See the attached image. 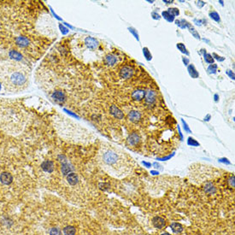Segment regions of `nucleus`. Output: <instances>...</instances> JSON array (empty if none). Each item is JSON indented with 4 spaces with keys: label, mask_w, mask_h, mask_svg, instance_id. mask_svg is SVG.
Wrapping results in <instances>:
<instances>
[{
    "label": "nucleus",
    "mask_w": 235,
    "mask_h": 235,
    "mask_svg": "<svg viewBox=\"0 0 235 235\" xmlns=\"http://www.w3.org/2000/svg\"><path fill=\"white\" fill-rule=\"evenodd\" d=\"M60 28H61V29H62V32H63L64 33H67V31H66L67 29H66V28H63V27H62V26H61Z\"/></svg>",
    "instance_id": "39"
},
{
    "label": "nucleus",
    "mask_w": 235,
    "mask_h": 235,
    "mask_svg": "<svg viewBox=\"0 0 235 235\" xmlns=\"http://www.w3.org/2000/svg\"><path fill=\"white\" fill-rule=\"evenodd\" d=\"M188 70H189V74L193 78H198L199 77V73L197 72L196 68H194L193 65H190L188 67Z\"/></svg>",
    "instance_id": "21"
},
{
    "label": "nucleus",
    "mask_w": 235,
    "mask_h": 235,
    "mask_svg": "<svg viewBox=\"0 0 235 235\" xmlns=\"http://www.w3.org/2000/svg\"><path fill=\"white\" fill-rule=\"evenodd\" d=\"M175 22H176V24L178 25L179 27H181V28H190V27H191V26H190V24L187 22V21H185V20H181V21H176Z\"/></svg>",
    "instance_id": "22"
},
{
    "label": "nucleus",
    "mask_w": 235,
    "mask_h": 235,
    "mask_svg": "<svg viewBox=\"0 0 235 235\" xmlns=\"http://www.w3.org/2000/svg\"><path fill=\"white\" fill-rule=\"evenodd\" d=\"M16 43L21 46H27L29 44V40L25 37H18L16 39Z\"/></svg>",
    "instance_id": "17"
},
{
    "label": "nucleus",
    "mask_w": 235,
    "mask_h": 235,
    "mask_svg": "<svg viewBox=\"0 0 235 235\" xmlns=\"http://www.w3.org/2000/svg\"><path fill=\"white\" fill-rule=\"evenodd\" d=\"M109 110H110V113L111 115H113L115 118L117 119H122L124 117V115L123 113L121 112V110L118 107H116L115 105H111V107L109 108Z\"/></svg>",
    "instance_id": "7"
},
{
    "label": "nucleus",
    "mask_w": 235,
    "mask_h": 235,
    "mask_svg": "<svg viewBox=\"0 0 235 235\" xmlns=\"http://www.w3.org/2000/svg\"><path fill=\"white\" fill-rule=\"evenodd\" d=\"M67 181L70 185H73V186L76 185L79 181L78 175H76V174H74V173H70L67 176Z\"/></svg>",
    "instance_id": "14"
},
{
    "label": "nucleus",
    "mask_w": 235,
    "mask_h": 235,
    "mask_svg": "<svg viewBox=\"0 0 235 235\" xmlns=\"http://www.w3.org/2000/svg\"><path fill=\"white\" fill-rule=\"evenodd\" d=\"M161 235H170V234H167V233H165V234H163Z\"/></svg>",
    "instance_id": "43"
},
{
    "label": "nucleus",
    "mask_w": 235,
    "mask_h": 235,
    "mask_svg": "<svg viewBox=\"0 0 235 235\" xmlns=\"http://www.w3.org/2000/svg\"><path fill=\"white\" fill-rule=\"evenodd\" d=\"M208 70L210 71V73H216V71L217 70V65L216 64H211L210 66L209 67Z\"/></svg>",
    "instance_id": "31"
},
{
    "label": "nucleus",
    "mask_w": 235,
    "mask_h": 235,
    "mask_svg": "<svg viewBox=\"0 0 235 235\" xmlns=\"http://www.w3.org/2000/svg\"><path fill=\"white\" fill-rule=\"evenodd\" d=\"M145 91L144 90H135L132 93V97L136 101H140L145 97Z\"/></svg>",
    "instance_id": "11"
},
{
    "label": "nucleus",
    "mask_w": 235,
    "mask_h": 235,
    "mask_svg": "<svg viewBox=\"0 0 235 235\" xmlns=\"http://www.w3.org/2000/svg\"><path fill=\"white\" fill-rule=\"evenodd\" d=\"M144 164H145V166H147V167H151V163H145V162H144Z\"/></svg>",
    "instance_id": "40"
},
{
    "label": "nucleus",
    "mask_w": 235,
    "mask_h": 235,
    "mask_svg": "<svg viewBox=\"0 0 235 235\" xmlns=\"http://www.w3.org/2000/svg\"><path fill=\"white\" fill-rule=\"evenodd\" d=\"M63 233L65 235H74L75 234V228L73 226H68L63 229Z\"/></svg>",
    "instance_id": "19"
},
{
    "label": "nucleus",
    "mask_w": 235,
    "mask_h": 235,
    "mask_svg": "<svg viewBox=\"0 0 235 235\" xmlns=\"http://www.w3.org/2000/svg\"><path fill=\"white\" fill-rule=\"evenodd\" d=\"M156 97H157V94H156L155 91H147L146 93L145 94V103H149V104H152L153 103L156 101Z\"/></svg>",
    "instance_id": "4"
},
{
    "label": "nucleus",
    "mask_w": 235,
    "mask_h": 235,
    "mask_svg": "<svg viewBox=\"0 0 235 235\" xmlns=\"http://www.w3.org/2000/svg\"><path fill=\"white\" fill-rule=\"evenodd\" d=\"M205 62H208V63H213L214 62V58L210 54H205Z\"/></svg>",
    "instance_id": "28"
},
{
    "label": "nucleus",
    "mask_w": 235,
    "mask_h": 235,
    "mask_svg": "<svg viewBox=\"0 0 235 235\" xmlns=\"http://www.w3.org/2000/svg\"><path fill=\"white\" fill-rule=\"evenodd\" d=\"M163 17L166 19L167 21H169V22H173V21H174V19H175V17H174V16H171L169 13H168V11H163Z\"/></svg>",
    "instance_id": "26"
},
{
    "label": "nucleus",
    "mask_w": 235,
    "mask_h": 235,
    "mask_svg": "<svg viewBox=\"0 0 235 235\" xmlns=\"http://www.w3.org/2000/svg\"><path fill=\"white\" fill-rule=\"evenodd\" d=\"M128 118H129V120H130L131 121L137 122V121H139V120H140V118H141V115H140V113L138 112V111H134V110H133V111H131V112L128 114Z\"/></svg>",
    "instance_id": "15"
},
{
    "label": "nucleus",
    "mask_w": 235,
    "mask_h": 235,
    "mask_svg": "<svg viewBox=\"0 0 235 235\" xmlns=\"http://www.w3.org/2000/svg\"><path fill=\"white\" fill-rule=\"evenodd\" d=\"M171 228L173 230V232L175 234H179L183 231V227L181 226V224L177 222H174L171 224Z\"/></svg>",
    "instance_id": "16"
},
{
    "label": "nucleus",
    "mask_w": 235,
    "mask_h": 235,
    "mask_svg": "<svg viewBox=\"0 0 235 235\" xmlns=\"http://www.w3.org/2000/svg\"><path fill=\"white\" fill-rule=\"evenodd\" d=\"M52 98H53V100H54L56 103H62L65 101V99H66V96H65V94H64L62 91H57L53 92Z\"/></svg>",
    "instance_id": "5"
},
{
    "label": "nucleus",
    "mask_w": 235,
    "mask_h": 235,
    "mask_svg": "<svg viewBox=\"0 0 235 235\" xmlns=\"http://www.w3.org/2000/svg\"><path fill=\"white\" fill-rule=\"evenodd\" d=\"M133 69L132 68L128 66L123 67L120 71V75L121 78L123 79H129L133 76Z\"/></svg>",
    "instance_id": "3"
},
{
    "label": "nucleus",
    "mask_w": 235,
    "mask_h": 235,
    "mask_svg": "<svg viewBox=\"0 0 235 235\" xmlns=\"http://www.w3.org/2000/svg\"><path fill=\"white\" fill-rule=\"evenodd\" d=\"M215 100H216V101H217V100H218V95H217V94H216V95H215Z\"/></svg>",
    "instance_id": "41"
},
{
    "label": "nucleus",
    "mask_w": 235,
    "mask_h": 235,
    "mask_svg": "<svg viewBox=\"0 0 235 235\" xmlns=\"http://www.w3.org/2000/svg\"><path fill=\"white\" fill-rule=\"evenodd\" d=\"M85 44L91 50H95L96 48H97L98 46V42L97 40H96L95 39L91 38V37H87L86 39H85Z\"/></svg>",
    "instance_id": "6"
},
{
    "label": "nucleus",
    "mask_w": 235,
    "mask_h": 235,
    "mask_svg": "<svg viewBox=\"0 0 235 235\" xmlns=\"http://www.w3.org/2000/svg\"><path fill=\"white\" fill-rule=\"evenodd\" d=\"M71 170H72V169L70 168V166H69L68 163H62V172L63 175H68V174H70V171H71Z\"/></svg>",
    "instance_id": "18"
},
{
    "label": "nucleus",
    "mask_w": 235,
    "mask_h": 235,
    "mask_svg": "<svg viewBox=\"0 0 235 235\" xmlns=\"http://www.w3.org/2000/svg\"><path fill=\"white\" fill-rule=\"evenodd\" d=\"M143 52H144V55H145V58H146L147 60H151V53H150V51H148V49L147 48L143 49Z\"/></svg>",
    "instance_id": "30"
},
{
    "label": "nucleus",
    "mask_w": 235,
    "mask_h": 235,
    "mask_svg": "<svg viewBox=\"0 0 235 235\" xmlns=\"http://www.w3.org/2000/svg\"><path fill=\"white\" fill-rule=\"evenodd\" d=\"M167 11H168V13H169L172 16H174V17H175V16H178V15L180 14L178 9H176V8H170Z\"/></svg>",
    "instance_id": "25"
},
{
    "label": "nucleus",
    "mask_w": 235,
    "mask_h": 235,
    "mask_svg": "<svg viewBox=\"0 0 235 235\" xmlns=\"http://www.w3.org/2000/svg\"><path fill=\"white\" fill-rule=\"evenodd\" d=\"M104 61H105L106 64L109 65V66H114L115 64L117 62V58H116V57L114 56V55L109 54L107 55V56L105 57Z\"/></svg>",
    "instance_id": "13"
},
{
    "label": "nucleus",
    "mask_w": 235,
    "mask_h": 235,
    "mask_svg": "<svg viewBox=\"0 0 235 235\" xmlns=\"http://www.w3.org/2000/svg\"><path fill=\"white\" fill-rule=\"evenodd\" d=\"M129 31H130L131 33H133V35L135 36V38H136L137 39H139V36H138V33H136V32L134 31V29H133V28H129Z\"/></svg>",
    "instance_id": "33"
},
{
    "label": "nucleus",
    "mask_w": 235,
    "mask_h": 235,
    "mask_svg": "<svg viewBox=\"0 0 235 235\" xmlns=\"http://www.w3.org/2000/svg\"><path fill=\"white\" fill-rule=\"evenodd\" d=\"M152 223H153L154 227L157 228H163L165 227V225H166L165 220L163 219L162 217L159 216L154 217V218L152 219Z\"/></svg>",
    "instance_id": "9"
},
{
    "label": "nucleus",
    "mask_w": 235,
    "mask_h": 235,
    "mask_svg": "<svg viewBox=\"0 0 235 235\" xmlns=\"http://www.w3.org/2000/svg\"><path fill=\"white\" fill-rule=\"evenodd\" d=\"M188 144L192 145H199V143H198L197 141H195L193 139H192V138H189V139H188Z\"/></svg>",
    "instance_id": "32"
},
{
    "label": "nucleus",
    "mask_w": 235,
    "mask_h": 235,
    "mask_svg": "<svg viewBox=\"0 0 235 235\" xmlns=\"http://www.w3.org/2000/svg\"><path fill=\"white\" fill-rule=\"evenodd\" d=\"M9 80L10 84L15 86H21L24 85L27 81V78L24 75V74L20 71H16L10 74V77L9 78Z\"/></svg>",
    "instance_id": "1"
},
{
    "label": "nucleus",
    "mask_w": 235,
    "mask_h": 235,
    "mask_svg": "<svg viewBox=\"0 0 235 235\" xmlns=\"http://www.w3.org/2000/svg\"><path fill=\"white\" fill-rule=\"evenodd\" d=\"M61 231L60 229L57 228H53L51 229L50 231V235H61Z\"/></svg>",
    "instance_id": "27"
},
{
    "label": "nucleus",
    "mask_w": 235,
    "mask_h": 235,
    "mask_svg": "<svg viewBox=\"0 0 235 235\" xmlns=\"http://www.w3.org/2000/svg\"><path fill=\"white\" fill-rule=\"evenodd\" d=\"M197 3H198V4H197L198 6L199 7H203L205 5V2H203V1H199V2H197Z\"/></svg>",
    "instance_id": "37"
},
{
    "label": "nucleus",
    "mask_w": 235,
    "mask_h": 235,
    "mask_svg": "<svg viewBox=\"0 0 235 235\" xmlns=\"http://www.w3.org/2000/svg\"><path fill=\"white\" fill-rule=\"evenodd\" d=\"M139 135L136 133H132V134L128 137V139H127V143H128V145H137V144L139 143Z\"/></svg>",
    "instance_id": "12"
},
{
    "label": "nucleus",
    "mask_w": 235,
    "mask_h": 235,
    "mask_svg": "<svg viewBox=\"0 0 235 235\" xmlns=\"http://www.w3.org/2000/svg\"><path fill=\"white\" fill-rule=\"evenodd\" d=\"M41 168L43 170H45V172L48 173H51L54 169V164L51 161H45L44 163L41 164Z\"/></svg>",
    "instance_id": "10"
},
{
    "label": "nucleus",
    "mask_w": 235,
    "mask_h": 235,
    "mask_svg": "<svg viewBox=\"0 0 235 235\" xmlns=\"http://www.w3.org/2000/svg\"><path fill=\"white\" fill-rule=\"evenodd\" d=\"M229 182H230V184H231L232 187H234V176L229 180Z\"/></svg>",
    "instance_id": "36"
},
{
    "label": "nucleus",
    "mask_w": 235,
    "mask_h": 235,
    "mask_svg": "<svg viewBox=\"0 0 235 235\" xmlns=\"http://www.w3.org/2000/svg\"><path fill=\"white\" fill-rule=\"evenodd\" d=\"M227 73H228V74L231 78L233 79V80H234V74L232 72L231 70H228V71H227Z\"/></svg>",
    "instance_id": "35"
},
{
    "label": "nucleus",
    "mask_w": 235,
    "mask_h": 235,
    "mask_svg": "<svg viewBox=\"0 0 235 235\" xmlns=\"http://www.w3.org/2000/svg\"><path fill=\"white\" fill-rule=\"evenodd\" d=\"M10 57H12L13 59H16V60H21L22 59V55L16 51H11L10 52Z\"/></svg>",
    "instance_id": "23"
},
{
    "label": "nucleus",
    "mask_w": 235,
    "mask_h": 235,
    "mask_svg": "<svg viewBox=\"0 0 235 235\" xmlns=\"http://www.w3.org/2000/svg\"><path fill=\"white\" fill-rule=\"evenodd\" d=\"M210 17L212 19H214L216 22H220V16H219V15H218V13L217 12H211L210 14Z\"/></svg>",
    "instance_id": "29"
},
{
    "label": "nucleus",
    "mask_w": 235,
    "mask_h": 235,
    "mask_svg": "<svg viewBox=\"0 0 235 235\" xmlns=\"http://www.w3.org/2000/svg\"><path fill=\"white\" fill-rule=\"evenodd\" d=\"M0 89H1V85H0Z\"/></svg>",
    "instance_id": "44"
},
{
    "label": "nucleus",
    "mask_w": 235,
    "mask_h": 235,
    "mask_svg": "<svg viewBox=\"0 0 235 235\" xmlns=\"http://www.w3.org/2000/svg\"><path fill=\"white\" fill-rule=\"evenodd\" d=\"M182 122H183V124H184V128H185V130H186L187 132H188V133H191V131H190L189 127H188V126L187 125V123H186L184 121H182Z\"/></svg>",
    "instance_id": "34"
},
{
    "label": "nucleus",
    "mask_w": 235,
    "mask_h": 235,
    "mask_svg": "<svg viewBox=\"0 0 235 235\" xmlns=\"http://www.w3.org/2000/svg\"><path fill=\"white\" fill-rule=\"evenodd\" d=\"M205 191L208 193H214L216 192V187L212 183H207L205 187Z\"/></svg>",
    "instance_id": "20"
},
{
    "label": "nucleus",
    "mask_w": 235,
    "mask_h": 235,
    "mask_svg": "<svg viewBox=\"0 0 235 235\" xmlns=\"http://www.w3.org/2000/svg\"><path fill=\"white\" fill-rule=\"evenodd\" d=\"M177 48L179 49V50L181 51L182 53H185L186 55H189V52L187 51L186 46H185L183 44H181V43H180V44H177Z\"/></svg>",
    "instance_id": "24"
},
{
    "label": "nucleus",
    "mask_w": 235,
    "mask_h": 235,
    "mask_svg": "<svg viewBox=\"0 0 235 235\" xmlns=\"http://www.w3.org/2000/svg\"><path fill=\"white\" fill-rule=\"evenodd\" d=\"M103 159H104V162L108 164H112V163H115L118 159L117 155L112 152V151H108L104 154L103 156Z\"/></svg>",
    "instance_id": "2"
},
{
    "label": "nucleus",
    "mask_w": 235,
    "mask_h": 235,
    "mask_svg": "<svg viewBox=\"0 0 235 235\" xmlns=\"http://www.w3.org/2000/svg\"><path fill=\"white\" fill-rule=\"evenodd\" d=\"M163 2H165V3H167V4H170V3H172L173 1H167V0H165V1H163Z\"/></svg>",
    "instance_id": "42"
},
{
    "label": "nucleus",
    "mask_w": 235,
    "mask_h": 235,
    "mask_svg": "<svg viewBox=\"0 0 235 235\" xmlns=\"http://www.w3.org/2000/svg\"><path fill=\"white\" fill-rule=\"evenodd\" d=\"M152 16H153V18L154 19H159V15L157 14V13H152Z\"/></svg>",
    "instance_id": "38"
},
{
    "label": "nucleus",
    "mask_w": 235,
    "mask_h": 235,
    "mask_svg": "<svg viewBox=\"0 0 235 235\" xmlns=\"http://www.w3.org/2000/svg\"><path fill=\"white\" fill-rule=\"evenodd\" d=\"M12 175L10 173L4 172V173H2L0 175V181L4 185H10L12 182Z\"/></svg>",
    "instance_id": "8"
}]
</instances>
